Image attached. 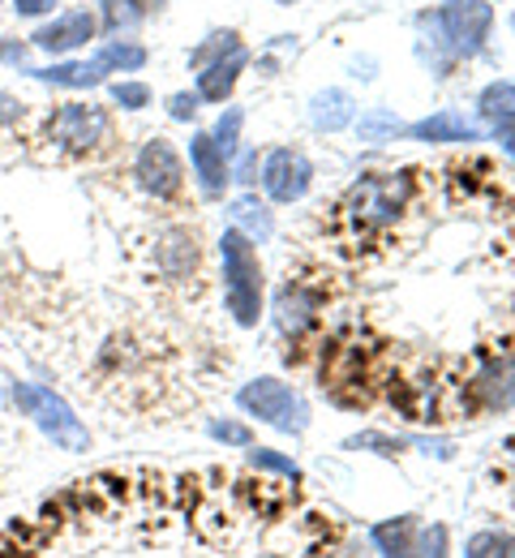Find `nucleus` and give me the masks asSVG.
Masks as SVG:
<instances>
[{
    "label": "nucleus",
    "instance_id": "nucleus-1",
    "mask_svg": "<svg viewBox=\"0 0 515 558\" xmlns=\"http://www.w3.org/2000/svg\"><path fill=\"white\" fill-rule=\"evenodd\" d=\"M417 198V172L400 168V172H369L361 177L331 215V236L344 254H366L373 250Z\"/></svg>",
    "mask_w": 515,
    "mask_h": 558
},
{
    "label": "nucleus",
    "instance_id": "nucleus-2",
    "mask_svg": "<svg viewBox=\"0 0 515 558\" xmlns=\"http://www.w3.org/2000/svg\"><path fill=\"white\" fill-rule=\"evenodd\" d=\"M391 378V352L366 327H344L322 344L318 383L335 404L366 409Z\"/></svg>",
    "mask_w": 515,
    "mask_h": 558
},
{
    "label": "nucleus",
    "instance_id": "nucleus-3",
    "mask_svg": "<svg viewBox=\"0 0 515 558\" xmlns=\"http://www.w3.org/2000/svg\"><path fill=\"white\" fill-rule=\"evenodd\" d=\"M220 258L228 310L241 327H254L258 314H262V267H258V254H254V245L241 228H228L220 236Z\"/></svg>",
    "mask_w": 515,
    "mask_h": 558
},
{
    "label": "nucleus",
    "instance_id": "nucleus-4",
    "mask_svg": "<svg viewBox=\"0 0 515 558\" xmlns=\"http://www.w3.org/2000/svg\"><path fill=\"white\" fill-rule=\"evenodd\" d=\"M9 400L17 404V413L22 417H30L39 425V434L44 438H52L61 451H70V456H82V451H90V429L82 425L74 409L52 391V387H35V383H13L9 387Z\"/></svg>",
    "mask_w": 515,
    "mask_h": 558
},
{
    "label": "nucleus",
    "instance_id": "nucleus-5",
    "mask_svg": "<svg viewBox=\"0 0 515 558\" xmlns=\"http://www.w3.org/2000/svg\"><path fill=\"white\" fill-rule=\"evenodd\" d=\"M459 409L464 413H481V409H512L515 404V356L499 352V356H481L473 374H464L455 383Z\"/></svg>",
    "mask_w": 515,
    "mask_h": 558
},
{
    "label": "nucleus",
    "instance_id": "nucleus-6",
    "mask_svg": "<svg viewBox=\"0 0 515 558\" xmlns=\"http://www.w3.org/2000/svg\"><path fill=\"white\" fill-rule=\"evenodd\" d=\"M236 404H241L249 417L267 421V425L284 429V434H301V429L309 425L305 400L296 396L289 383H280V378H254V383H245V387L236 391Z\"/></svg>",
    "mask_w": 515,
    "mask_h": 558
},
{
    "label": "nucleus",
    "instance_id": "nucleus-7",
    "mask_svg": "<svg viewBox=\"0 0 515 558\" xmlns=\"http://www.w3.org/2000/svg\"><path fill=\"white\" fill-rule=\"evenodd\" d=\"M48 142L65 155H90L103 142H112V121L95 104H65L48 117Z\"/></svg>",
    "mask_w": 515,
    "mask_h": 558
},
{
    "label": "nucleus",
    "instance_id": "nucleus-8",
    "mask_svg": "<svg viewBox=\"0 0 515 558\" xmlns=\"http://www.w3.org/2000/svg\"><path fill=\"white\" fill-rule=\"evenodd\" d=\"M322 305H327V292L314 283V276H289L275 296V323L293 344H301L318 327Z\"/></svg>",
    "mask_w": 515,
    "mask_h": 558
},
{
    "label": "nucleus",
    "instance_id": "nucleus-9",
    "mask_svg": "<svg viewBox=\"0 0 515 558\" xmlns=\"http://www.w3.org/2000/svg\"><path fill=\"white\" fill-rule=\"evenodd\" d=\"M134 177H138V185L147 190L150 198L168 203V198H181L185 163H181V155L172 150L168 138H150L147 146L138 150V159H134Z\"/></svg>",
    "mask_w": 515,
    "mask_h": 558
},
{
    "label": "nucleus",
    "instance_id": "nucleus-10",
    "mask_svg": "<svg viewBox=\"0 0 515 558\" xmlns=\"http://www.w3.org/2000/svg\"><path fill=\"white\" fill-rule=\"evenodd\" d=\"M309 181H314V168H309V159H305L301 150H293V146L271 150L267 163H262V190H267L275 203H296V198H305Z\"/></svg>",
    "mask_w": 515,
    "mask_h": 558
},
{
    "label": "nucleus",
    "instance_id": "nucleus-11",
    "mask_svg": "<svg viewBox=\"0 0 515 558\" xmlns=\"http://www.w3.org/2000/svg\"><path fill=\"white\" fill-rule=\"evenodd\" d=\"M155 267L172 283H185L189 276H198V236L189 228H163L155 236Z\"/></svg>",
    "mask_w": 515,
    "mask_h": 558
},
{
    "label": "nucleus",
    "instance_id": "nucleus-12",
    "mask_svg": "<svg viewBox=\"0 0 515 558\" xmlns=\"http://www.w3.org/2000/svg\"><path fill=\"white\" fill-rule=\"evenodd\" d=\"M490 17L494 13H490L486 0H446V9H442V26H446V35L459 52H477L486 44Z\"/></svg>",
    "mask_w": 515,
    "mask_h": 558
},
{
    "label": "nucleus",
    "instance_id": "nucleus-13",
    "mask_svg": "<svg viewBox=\"0 0 515 558\" xmlns=\"http://www.w3.org/2000/svg\"><path fill=\"white\" fill-rule=\"evenodd\" d=\"M30 39H35V48H44V52H74L86 39H95V13H86V9L65 13V17L39 26Z\"/></svg>",
    "mask_w": 515,
    "mask_h": 558
},
{
    "label": "nucleus",
    "instance_id": "nucleus-14",
    "mask_svg": "<svg viewBox=\"0 0 515 558\" xmlns=\"http://www.w3.org/2000/svg\"><path fill=\"white\" fill-rule=\"evenodd\" d=\"M373 546L382 558H421V529L413 515H395V520H382L373 524Z\"/></svg>",
    "mask_w": 515,
    "mask_h": 558
},
{
    "label": "nucleus",
    "instance_id": "nucleus-15",
    "mask_svg": "<svg viewBox=\"0 0 515 558\" xmlns=\"http://www.w3.org/2000/svg\"><path fill=\"white\" fill-rule=\"evenodd\" d=\"M189 163H194L203 190H207L211 198H220L223 185H228V159H223V150L216 146L211 134H194V138H189Z\"/></svg>",
    "mask_w": 515,
    "mask_h": 558
},
{
    "label": "nucleus",
    "instance_id": "nucleus-16",
    "mask_svg": "<svg viewBox=\"0 0 515 558\" xmlns=\"http://www.w3.org/2000/svg\"><path fill=\"white\" fill-rule=\"evenodd\" d=\"M245 65V52H228V61H216V65H203L198 73V99H211V104H223L236 86V73Z\"/></svg>",
    "mask_w": 515,
    "mask_h": 558
},
{
    "label": "nucleus",
    "instance_id": "nucleus-17",
    "mask_svg": "<svg viewBox=\"0 0 515 558\" xmlns=\"http://www.w3.org/2000/svg\"><path fill=\"white\" fill-rule=\"evenodd\" d=\"M413 134L421 142H477V125L455 117V112H439V117H426L413 125Z\"/></svg>",
    "mask_w": 515,
    "mask_h": 558
},
{
    "label": "nucleus",
    "instance_id": "nucleus-18",
    "mask_svg": "<svg viewBox=\"0 0 515 558\" xmlns=\"http://www.w3.org/2000/svg\"><path fill=\"white\" fill-rule=\"evenodd\" d=\"M103 73H108V65L95 57V61H86V65H52V70H35V77H39V82H52V86H74V90H82V86H99Z\"/></svg>",
    "mask_w": 515,
    "mask_h": 558
},
{
    "label": "nucleus",
    "instance_id": "nucleus-19",
    "mask_svg": "<svg viewBox=\"0 0 515 558\" xmlns=\"http://www.w3.org/2000/svg\"><path fill=\"white\" fill-rule=\"evenodd\" d=\"M348 121H353V99H348L344 90H327V95L314 99V125H318V130L335 134V130H344Z\"/></svg>",
    "mask_w": 515,
    "mask_h": 558
},
{
    "label": "nucleus",
    "instance_id": "nucleus-20",
    "mask_svg": "<svg viewBox=\"0 0 515 558\" xmlns=\"http://www.w3.org/2000/svg\"><path fill=\"white\" fill-rule=\"evenodd\" d=\"M464 558H515V537L503 529H481L468 537Z\"/></svg>",
    "mask_w": 515,
    "mask_h": 558
},
{
    "label": "nucleus",
    "instance_id": "nucleus-21",
    "mask_svg": "<svg viewBox=\"0 0 515 558\" xmlns=\"http://www.w3.org/2000/svg\"><path fill=\"white\" fill-rule=\"evenodd\" d=\"M232 219H236L249 236H258V241L271 236V210L262 207L258 198H236V203H232Z\"/></svg>",
    "mask_w": 515,
    "mask_h": 558
},
{
    "label": "nucleus",
    "instance_id": "nucleus-22",
    "mask_svg": "<svg viewBox=\"0 0 515 558\" xmlns=\"http://www.w3.org/2000/svg\"><path fill=\"white\" fill-rule=\"evenodd\" d=\"M99 61H103L108 70H143V65H147V52H143L138 44H108V48L99 52Z\"/></svg>",
    "mask_w": 515,
    "mask_h": 558
},
{
    "label": "nucleus",
    "instance_id": "nucleus-23",
    "mask_svg": "<svg viewBox=\"0 0 515 558\" xmlns=\"http://www.w3.org/2000/svg\"><path fill=\"white\" fill-rule=\"evenodd\" d=\"M143 0H103V17H108V31H121V26H138L143 22Z\"/></svg>",
    "mask_w": 515,
    "mask_h": 558
},
{
    "label": "nucleus",
    "instance_id": "nucleus-24",
    "mask_svg": "<svg viewBox=\"0 0 515 558\" xmlns=\"http://www.w3.org/2000/svg\"><path fill=\"white\" fill-rule=\"evenodd\" d=\"M249 460H254V469L280 473V477H289V482H296V477H301V469H296L289 456H280V451H267V447H258V451H249Z\"/></svg>",
    "mask_w": 515,
    "mask_h": 558
},
{
    "label": "nucleus",
    "instance_id": "nucleus-25",
    "mask_svg": "<svg viewBox=\"0 0 515 558\" xmlns=\"http://www.w3.org/2000/svg\"><path fill=\"white\" fill-rule=\"evenodd\" d=\"M481 108L499 121V117H515V86L512 82H503V86H490L486 90V99H481Z\"/></svg>",
    "mask_w": 515,
    "mask_h": 558
},
{
    "label": "nucleus",
    "instance_id": "nucleus-26",
    "mask_svg": "<svg viewBox=\"0 0 515 558\" xmlns=\"http://www.w3.org/2000/svg\"><path fill=\"white\" fill-rule=\"evenodd\" d=\"M395 134H400V121L391 112H369V117H361V138L366 142L395 138Z\"/></svg>",
    "mask_w": 515,
    "mask_h": 558
},
{
    "label": "nucleus",
    "instance_id": "nucleus-27",
    "mask_svg": "<svg viewBox=\"0 0 515 558\" xmlns=\"http://www.w3.org/2000/svg\"><path fill=\"white\" fill-rule=\"evenodd\" d=\"M236 134H241V108H228V112L220 117V125H216V146L223 150V159H232Z\"/></svg>",
    "mask_w": 515,
    "mask_h": 558
},
{
    "label": "nucleus",
    "instance_id": "nucleus-28",
    "mask_svg": "<svg viewBox=\"0 0 515 558\" xmlns=\"http://www.w3.org/2000/svg\"><path fill=\"white\" fill-rule=\"evenodd\" d=\"M112 99H117L121 108H130V112H134V108H147L150 86H143V82H117V86H112Z\"/></svg>",
    "mask_w": 515,
    "mask_h": 558
},
{
    "label": "nucleus",
    "instance_id": "nucleus-29",
    "mask_svg": "<svg viewBox=\"0 0 515 558\" xmlns=\"http://www.w3.org/2000/svg\"><path fill=\"white\" fill-rule=\"evenodd\" d=\"M211 438L232 442V447H249V429H245V425H236V421H216V425H211Z\"/></svg>",
    "mask_w": 515,
    "mask_h": 558
},
{
    "label": "nucleus",
    "instance_id": "nucleus-30",
    "mask_svg": "<svg viewBox=\"0 0 515 558\" xmlns=\"http://www.w3.org/2000/svg\"><path fill=\"white\" fill-rule=\"evenodd\" d=\"M22 112H26V104L0 90V130H9V125H17V121H22Z\"/></svg>",
    "mask_w": 515,
    "mask_h": 558
},
{
    "label": "nucleus",
    "instance_id": "nucleus-31",
    "mask_svg": "<svg viewBox=\"0 0 515 558\" xmlns=\"http://www.w3.org/2000/svg\"><path fill=\"white\" fill-rule=\"evenodd\" d=\"M198 112V95H172V117L176 121H189Z\"/></svg>",
    "mask_w": 515,
    "mask_h": 558
},
{
    "label": "nucleus",
    "instance_id": "nucleus-32",
    "mask_svg": "<svg viewBox=\"0 0 515 558\" xmlns=\"http://www.w3.org/2000/svg\"><path fill=\"white\" fill-rule=\"evenodd\" d=\"M57 0H13V9L17 13H26V17H39V13H48Z\"/></svg>",
    "mask_w": 515,
    "mask_h": 558
},
{
    "label": "nucleus",
    "instance_id": "nucleus-33",
    "mask_svg": "<svg viewBox=\"0 0 515 558\" xmlns=\"http://www.w3.org/2000/svg\"><path fill=\"white\" fill-rule=\"evenodd\" d=\"M426 558H446V529L442 524L430 529V550H426Z\"/></svg>",
    "mask_w": 515,
    "mask_h": 558
},
{
    "label": "nucleus",
    "instance_id": "nucleus-34",
    "mask_svg": "<svg viewBox=\"0 0 515 558\" xmlns=\"http://www.w3.org/2000/svg\"><path fill=\"white\" fill-rule=\"evenodd\" d=\"M494 134H499V142H503V146H507V150L515 155V117H499Z\"/></svg>",
    "mask_w": 515,
    "mask_h": 558
},
{
    "label": "nucleus",
    "instance_id": "nucleus-35",
    "mask_svg": "<svg viewBox=\"0 0 515 558\" xmlns=\"http://www.w3.org/2000/svg\"><path fill=\"white\" fill-rule=\"evenodd\" d=\"M280 4H289V0H280Z\"/></svg>",
    "mask_w": 515,
    "mask_h": 558
}]
</instances>
